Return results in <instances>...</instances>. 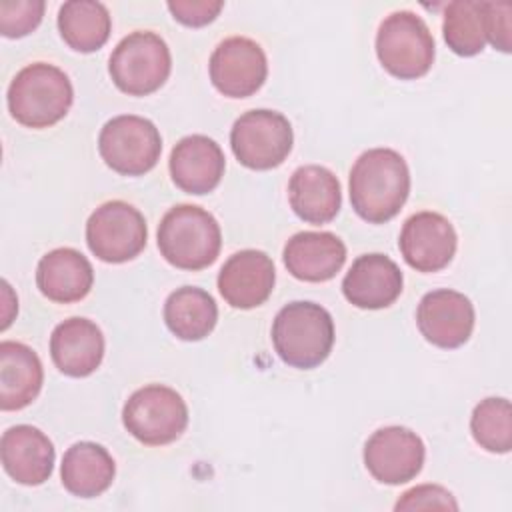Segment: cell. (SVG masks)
Returning <instances> with one entry per match:
<instances>
[{"instance_id":"obj_1","label":"cell","mask_w":512,"mask_h":512,"mask_svg":"<svg viewBox=\"0 0 512 512\" xmlns=\"http://www.w3.org/2000/svg\"><path fill=\"white\" fill-rule=\"evenodd\" d=\"M350 202L354 212L370 222L392 220L410 194L406 160L392 148H370L350 170Z\"/></svg>"},{"instance_id":"obj_2","label":"cell","mask_w":512,"mask_h":512,"mask_svg":"<svg viewBox=\"0 0 512 512\" xmlns=\"http://www.w3.org/2000/svg\"><path fill=\"white\" fill-rule=\"evenodd\" d=\"M272 342L282 362L310 370L320 366L334 344V320L330 312L308 300H296L280 308L272 322Z\"/></svg>"},{"instance_id":"obj_3","label":"cell","mask_w":512,"mask_h":512,"mask_svg":"<svg viewBox=\"0 0 512 512\" xmlns=\"http://www.w3.org/2000/svg\"><path fill=\"white\" fill-rule=\"evenodd\" d=\"M6 98L16 122L28 128H48L66 116L74 90L64 70L48 62H34L14 76Z\"/></svg>"},{"instance_id":"obj_4","label":"cell","mask_w":512,"mask_h":512,"mask_svg":"<svg viewBox=\"0 0 512 512\" xmlns=\"http://www.w3.org/2000/svg\"><path fill=\"white\" fill-rule=\"evenodd\" d=\"M222 246L216 218L194 204L170 208L158 226L160 254L176 268L202 270L210 266Z\"/></svg>"},{"instance_id":"obj_5","label":"cell","mask_w":512,"mask_h":512,"mask_svg":"<svg viewBox=\"0 0 512 512\" xmlns=\"http://www.w3.org/2000/svg\"><path fill=\"white\" fill-rule=\"evenodd\" d=\"M170 68L172 56L166 42L150 30H136L124 36L108 62L112 82L130 96L156 92L168 80Z\"/></svg>"},{"instance_id":"obj_6","label":"cell","mask_w":512,"mask_h":512,"mask_svg":"<svg viewBox=\"0 0 512 512\" xmlns=\"http://www.w3.org/2000/svg\"><path fill=\"white\" fill-rule=\"evenodd\" d=\"M376 54L392 76L414 80L424 76L434 62V38L418 14L398 10L382 20L376 34Z\"/></svg>"},{"instance_id":"obj_7","label":"cell","mask_w":512,"mask_h":512,"mask_svg":"<svg viewBox=\"0 0 512 512\" xmlns=\"http://www.w3.org/2000/svg\"><path fill=\"white\" fill-rule=\"evenodd\" d=\"M126 430L146 446H164L182 436L188 426V406L170 386L138 388L122 408Z\"/></svg>"},{"instance_id":"obj_8","label":"cell","mask_w":512,"mask_h":512,"mask_svg":"<svg viewBox=\"0 0 512 512\" xmlns=\"http://www.w3.org/2000/svg\"><path fill=\"white\" fill-rule=\"evenodd\" d=\"M98 152L114 172L140 176L156 166L162 152V138L148 118L120 114L102 126Z\"/></svg>"},{"instance_id":"obj_9","label":"cell","mask_w":512,"mask_h":512,"mask_svg":"<svg viewBox=\"0 0 512 512\" xmlns=\"http://www.w3.org/2000/svg\"><path fill=\"white\" fill-rule=\"evenodd\" d=\"M294 134L288 118L276 110H248L230 130V146L236 160L252 170L280 166L292 150Z\"/></svg>"},{"instance_id":"obj_10","label":"cell","mask_w":512,"mask_h":512,"mask_svg":"<svg viewBox=\"0 0 512 512\" xmlns=\"http://www.w3.org/2000/svg\"><path fill=\"white\" fill-rule=\"evenodd\" d=\"M148 238L144 216L124 200H110L98 206L86 222L90 252L102 262L122 264L136 258Z\"/></svg>"},{"instance_id":"obj_11","label":"cell","mask_w":512,"mask_h":512,"mask_svg":"<svg viewBox=\"0 0 512 512\" xmlns=\"http://www.w3.org/2000/svg\"><path fill=\"white\" fill-rule=\"evenodd\" d=\"M210 80L228 98H248L264 84L268 62L262 46L246 36L222 40L210 56Z\"/></svg>"},{"instance_id":"obj_12","label":"cell","mask_w":512,"mask_h":512,"mask_svg":"<svg viewBox=\"0 0 512 512\" xmlns=\"http://www.w3.org/2000/svg\"><path fill=\"white\" fill-rule=\"evenodd\" d=\"M424 454L422 438L404 426L380 428L364 444V464L382 484H404L416 478Z\"/></svg>"},{"instance_id":"obj_13","label":"cell","mask_w":512,"mask_h":512,"mask_svg":"<svg viewBox=\"0 0 512 512\" xmlns=\"http://www.w3.org/2000/svg\"><path fill=\"white\" fill-rule=\"evenodd\" d=\"M474 306L462 292L440 288L422 296L416 324L422 336L438 348H458L474 330Z\"/></svg>"},{"instance_id":"obj_14","label":"cell","mask_w":512,"mask_h":512,"mask_svg":"<svg viewBox=\"0 0 512 512\" xmlns=\"http://www.w3.org/2000/svg\"><path fill=\"white\" fill-rule=\"evenodd\" d=\"M456 230L438 212L412 214L400 232V252L408 266L418 272H438L450 264L456 252Z\"/></svg>"},{"instance_id":"obj_15","label":"cell","mask_w":512,"mask_h":512,"mask_svg":"<svg viewBox=\"0 0 512 512\" xmlns=\"http://www.w3.org/2000/svg\"><path fill=\"white\" fill-rule=\"evenodd\" d=\"M276 270L272 258L262 250H240L232 254L218 272L222 298L240 310H250L268 300L274 290Z\"/></svg>"},{"instance_id":"obj_16","label":"cell","mask_w":512,"mask_h":512,"mask_svg":"<svg viewBox=\"0 0 512 512\" xmlns=\"http://www.w3.org/2000/svg\"><path fill=\"white\" fill-rule=\"evenodd\" d=\"M402 272L386 254L358 256L342 280V292L350 304L364 310L390 306L402 292Z\"/></svg>"},{"instance_id":"obj_17","label":"cell","mask_w":512,"mask_h":512,"mask_svg":"<svg viewBox=\"0 0 512 512\" xmlns=\"http://www.w3.org/2000/svg\"><path fill=\"white\" fill-rule=\"evenodd\" d=\"M0 456L12 480L24 486H38L50 478L56 452L42 430L30 424H18L2 434Z\"/></svg>"},{"instance_id":"obj_18","label":"cell","mask_w":512,"mask_h":512,"mask_svg":"<svg viewBox=\"0 0 512 512\" xmlns=\"http://www.w3.org/2000/svg\"><path fill=\"white\" fill-rule=\"evenodd\" d=\"M170 176L188 194L212 192L224 176V154L220 146L204 136L192 134L178 140L170 154Z\"/></svg>"},{"instance_id":"obj_19","label":"cell","mask_w":512,"mask_h":512,"mask_svg":"<svg viewBox=\"0 0 512 512\" xmlns=\"http://www.w3.org/2000/svg\"><path fill=\"white\" fill-rule=\"evenodd\" d=\"M50 356L62 374L84 378L104 358L102 330L88 318H68L52 330Z\"/></svg>"},{"instance_id":"obj_20","label":"cell","mask_w":512,"mask_h":512,"mask_svg":"<svg viewBox=\"0 0 512 512\" xmlns=\"http://www.w3.org/2000/svg\"><path fill=\"white\" fill-rule=\"evenodd\" d=\"M346 262V246L332 232H298L284 246V266L304 282H326Z\"/></svg>"},{"instance_id":"obj_21","label":"cell","mask_w":512,"mask_h":512,"mask_svg":"<svg viewBox=\"0 0 512 512\" xmlns=\"http://www.w3.org/2000/svg\"><path fill=\"white\" fill-rule=\"evenodd\" d=\"M288 198L298 218L310 224H326L340 212L342 190L328 168L308 164L296 168L290 176Z\"/></svg>"},{"instance_id":"obj_22","label":"cell","mask_w":512,"mask_h":512,"mask_svg":"<svg viewBox=\"0 0 512 512\" xmlns=\"http://www.w3.org/2000/svg\"><path fill=\"white\" fill-rule=\"evenodd\" d=\"M36 284L48 300L72 304L90 292L94 270L82 252L74 248H56L40 258Z\"/></svg>"},{"instance_id":"obj_23","label":"cell","mask_w":512,"mask_h":512,"mask_svg":"<svg viewBox=\"0 0 512 512\" xmlns=\"http://www.w3.org/2000/svg\"><path fill=\"white\" fill-rule=\"evenodd\" d=\"M44 370L38 354L14 340L0 344V408L22 410L40 392Z\"/></svg>"},{"instance_id":"obj_24","label":"cell","mask_w":512,"mask_h":512,"mask_svg":"<svg viewBox=\"0 0 512 512\" xmlns=\"http://www.w3.org/2000/svg\"><path fill=\"white\" fill-rule=\"evenodd\" d=\"M116 466L110 452L96 442H76L62 458L60 476L64 488L78 498H94L106 492Z\"/></svg>"},{"instance_id":"obj_25","label":"cell","mask_w":512,"mask_h":512,"mask_svg":"<svg viewBox=\"0 0 512 512\" xmlns=\"http://www.w3.org/2000/svg\"><path fill=\"white\" fill-rule=\"evenodd\" d=\"M164 320L176 338L196 342L214 330L218 320V306L206 290L196 286H182L166 298Z\"/></svg>"},{"instance_id":"obj_26","label":"cell","mask_w":512,"mask_h":512,"mask_svg":"<svg viewBox=\"0 0 512 512\" xmlns=\"http://www.w3.org/2000/svg\"><path fill=\"white\" fill-rule=\"evenodd\" d=\"M112 20L102 2L68 0L58 10V30L76 52H96L110 36Z\"/></svg>"},{"instance_id":"obj_27","label":"cell","mask_w":512,"mask_h":512,"mask_svg":"<svg viewBox=\"0 0 512 512\" xmlns=\"http://www.w3.org/2000/svg\"><path fill=\"white\" fill-rule=\"evenodd\" d=\"M442 32L448 48L458 56H474L486 44L484 0H454L444 10Z\"/></svg>"},{"instance_id":"obj_28","label":"cell","mask_w":512,"mask_h":512,"mask_svg":"<svg viewBox=\"0 0 512 512\" xmlns=\"http://www.w3.org/2000/svg\"><path fill=\"white\" fill-rule=\"evenodd\" d=\"M470 430L474 440L488 452L506 454L512 448V408L506 398H484L476 404Z\"/></svg>"},{"instance_id":"obj_29","label":"cell","mask_w":512,"mask_h":512,"mask_svg":"<svg viewBox=\"0 0 512 512\" xmlns=\"http://www.w3.org/2000/svg\"><path fill=\"white\" fill-rule=\"evenodd\" d=\"M44 16L42 0H4L0 2V32L6 38L30 34Z\"/></svg>"},{"instance_id":"obj_30","label":"cell","mask_w":512,"mask_h":512,"mask_svg":"<svg viewBox=\"0 0 512 512\" xmlns=\"http://www.w3.org/2000/svg\"><path fill=\"white\" fill-rule=\"evenodd\" d=\"M394 508L398 512L400 510H436V508L458 510V504L446 488L438 484H422L406 490Z\"/></svg>"},{"instance_id":"obj_31","label":"cell","mask_w":512,"mask_h":512,"mask_svg":"<svg viewBox=\"0 0 512 512\" xmlns=\"http://www.w3.org/2000/svg\"><path fill=\"white\" fill-rule=\"evenodd\" d=\"M486 10V42L500 52H510V14L508 0H484Z\"/></svg>"},{"instance_id":"obj_32","label":"cell","mask_w":512,"mask_h":512,"mask_svg":"<svg viewBox=\"0 0 512 512\" xmlns=\"http://www.w3.org/2000/svg\"><path fill=\"white\" fill-rule=\"evenodd\" d=\"M222 6L224 2L220 0H170L168 2V10L172 12L174 20L194 28L212 22L222 10Z\"/></svg>"}]
</instances>
